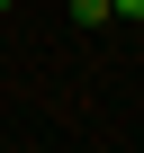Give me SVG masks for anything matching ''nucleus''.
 <instances>
[{
  "mask_svg": "<svg viewBox=\"0 0 144 153\" xmlns=\"http://www.w3.org/2000/svg\"><path fill=\"white\" fill-rule=\"evenodd\" d=\"M72 18H81V27H108L117 9H108V0H72Z\"/></svg>",
  "mask_w": 144,
  "mask_h": 153,
  "instance_id": "f257e3e1",
  "label": "nucleus"
},
{
  "mask_svg": "<svg viewBox=\"0 0 144 153\" xmlns=\"http://www.w3.org/2000/svg\"><path fill=\"white\" fill-rule=\"evenodd\" d=\"M108 9H117V18H144V0H108Z\"/></svg>",
  "mask_w": 144,
  "mask_h": 153,
  "instance_id": "f03ea898",
  "label": "nucleus"
},
{
  "mask_svg": "<svg viewBox=\"0 0 144 153\" xmlns=\"http://www.w3.org/2000/svg\"><path fill=\"white\" fill-rule=\"evenodd\" d=\"M0 9H9V0H0Z\"/></svg>",
  "mask_w": 144,
  "mask_h": 153,
  "instance_id": "7ed1b4c3",
  "label": "nucleus"
}]
</instances>
